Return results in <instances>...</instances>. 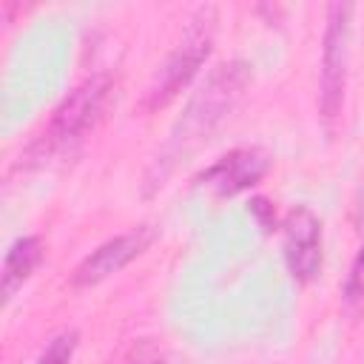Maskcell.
Here are the masks:
<instances>
[{
  "label": "cell",
  "mask_w": 364,
  "mask_h": 364,
  "mask_svg": "<svg viewBox=\"0 0 364 364\" xmlns=\"http://www.w3.org/2000/svg\"><path fill=\"white\" fill-rule=\"evenodd\" d=\"M247 85H250V65L242 60L219 63L205 77V82L193 91L191 102L176 119L162 154L156 156V165L148 176V191L159 188L185 154L196 151L202 142H208L216 134V128L230 117V111L236 108Z\"/></svg>",
  "instance_id": "obj_1"
},
{
  "label": "cell",
  "mask_w": 364,
  "mask_h": 364,
  "mask_svg": "<svg viewBox=\"0 0 364 364\" xmlns=\"http://www.w3.org/2000/svg\"><path fill=\"white\" fill-rule=\"evenodd\" d=\"M213 23L216 14L210 6L196 9V14L188 20V28L182 40L171 48V54L159 63L154 71L145 97H142V111H159L165 108L199 71V65L208 60L210 46H213Z\"/></svg>",
  "instance_id": "obj_2"
},
{
  "label": "cell",
  "mask_w": 364,
  "mask_h": 364,
  "mask_svg": "<svg viewBox=\"0 0 364 364\" xmlns=\"http://www.w3.org/2000/svg\"><path fill=\"white\" fill-rule=\"evenodd\" d=\"M111 91H114V82L108 74H94V77L82 80L54 108L46 131L34 142V151H40V156H46V154L71 148L80 139H85V134L94 131L97 122L102 119L108 100H111Z\"/></svg>",
  "instance_id": "obj_3"
},
{
  "label": "cell",
  "mask_w": 364,
  "mask_h": 364,
  "mask_svg": "<svg viewBox=\"0 0 364 364\" xmlns=\"http://www.w3.org/2000/svg\"><path fill=\"white\" fill-rule=\"evenodd\" d=\"M350 3L327 6V28L321 48V71H318V111L327 131L336 128L344 108L347 91V65H350Z\"/></svg>",
  "instance_id": "obj_4"
},
{
  "label": "cell",
  "mask_w": 364,
  "mask_h": 364,
  "mask_svg": "<svg viewBox=\"0 0 364 364\" xmlns=\"http://www.w3.org/2000/svg\"><path fill=\"white\" fill-rule=\"evenodd\" d=\"M282 253L290 276L307 284L321 270V219L307 208L296 205L282 222Z\"/></svg>",
  "instance_id": "obj_5"
},
{
  "label": "cell",
  "mask_w": 364,
  "mask_h": 364,
  "mask_svg": "<svg viewBox=\"0 0 364 364\" xmlns=\"http://www.w3.org/2000/svg\"><path fill=\"white\" fill-rule=\"evenodd\" d=\"M156 230L151 225H139L131 228L108 242H102L97 250H91L71 273V284L74 287H94L100 282H105L108 276L119 273L125 264H131L136 256H142L148 250V245L154 242Z\"/></svg>",
  "instance_id": "obj_6"
},
{
  "label": "cell",
  "mask_w": 364,
  "mask_h": 364,
  "mask_svg": "<svg viewBox=\"0 0 364 364\" xmlns=\"http://www.w3.org/2000/svg\"><path fill=\"white\" fill-rule=\"evenodd\" d=\"M267 171H270V154L259 145H245L219 156L193 182L199 188H208L216 196H236L253 188L256 182H262Z\"/></svg>",
  "instance_id": "obj_7"
},
{
  "label": "cell",
  "mask_w": 364,
  "mask_h": 364,
  "mask_svg": "<svg viewBox=\"0 0 364 364\" xmlns=\"http://www.w3.org/2000/svg\"><path fill=\"white\" fill-rule=\"evenodd\" d=\"M43 239L40 236H23L17 239L3 259V270H0V293L3 301H11V296L23 287V282L34 273V267L43 262Z\"/></svg>",
  "instance_id": "obj_8"
},
{
  "label": "cell",
  "mask_w": 364,
  "mask_h": 364,
  "mask_svg": "<svg viewBox=\"0 0 364 364\" xmlns=\"http://www.w3.org/2000/svg\"><path fill=\"white\" fill-rule=\"evenodd\" d=\"M74 350H77V330H63L46 344L37 364H68Z\"/></svg>",
  "instance_id": "obj_9"
},
{
  "label": "cell",
  "mask_w": 364,
  "mask_h": 364,
  "mask_svg": "<svg viewBox=\"0 0 364 364\" xmlns=\"http://www.w3.org/2000/svg\"><path fill=\"white\" fill-rule=\"evenodd\" d=\"M344 301L350 307H364V245L350 264V273L344 282Z\"/></svg>",
  "instance_id": "obj_10"
},
{
  "label": "cell",
  "mask_w": 364,
  "mask_h": 364,
  "mask_svg": "<svg viewBox=\"0 0 364 364\" xmlns=\"http://www.w3.org/2000/svg\"><path fill=\"white\" fill-rule=\"evenodd\" d=\"M250 213L256 216V222H259V228H262L264 233L276 230V213H273V205H270L264 196H253V199H250Z\"/></svg>",
  "instance_id": "obj_11"
},
{
  "label": "cell",
  "mask_w": 364,
  "mask_h": 364,
  "mask_svg": "<svg viewBox=\"0 0 364 364\" xmlns=\"http://www.w3.org/2000/svg\"><path fill=\"white\" fill-rule=\"evenodd\" d=\"M125 364H162V358L154 353V350H139L131 361H125Z\"/></svg>",
  "instance_id": "obj_12"
}]
</instances>
